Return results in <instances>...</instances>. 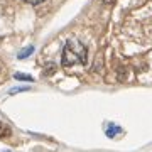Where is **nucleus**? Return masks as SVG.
<instances>
[{
	"instance_id": "obj_3",
	"label": "nucleus",
	"mask_w": 152,
	"mask_h": 152,
	"mask_svg": "<svg viewBox=\"0 0 152 152\" xmlns=\"http://www.w3.org/2000/svg\"><path fill=\"white\" fill-rule=\"evenodd\" d=\"M14 78H15V80H20V81H29V83H32V81H34L32 76L24 75V73H15V75H14Z\"/></svg>"
},
{
	"instance_id": "obj_8",
	"label": "nucleus",
	"mask_w": 152,
	"mask_h": 152,
	"mask_svg": "<svg viewBox=\"0 0 152 152\" xmlns=\"http://www.w3.org/2000/svg\"><path fill=\"white\" fill-rule=\"evenodd\" d=\"M105 5H112V4H115V0H102Z\"/></svg>"
},
{
	"instance_id": "obj_4",
	"label": "nucleus",
	"mask_w": 152,
	"mask_h": 152,
	"mask_svg": "<svg viewBox=\"0 0 152 152\" xmlns=\"http://www.w3.org/2000/svg\"><path fill=\"white\" fill-rule=\"evenodd\" d=\"M120 132H122L120 127H117V125H110L108 130H107V137H115V134H120Z\"/></svg>"
},
{
	"instance_id": "obj_7",
	"label": "nucleus",
	"mask_w": 152,
	"mask_h": 152,
	"mask_svg": "<svg viewBox=\"0 0 152 152\" xmlns=\"http://www.w3.org/2000/svg\"><path fill=\"white\" fill-rule=\"evenodd\" d=\"M24 2H27L31 5H39V4H42L44 0H24Z\"/></svg>"
},
{
	"instance_id": "obj_1",
	"label": "nucleus",
	"mask_w": 152,
	"mask_h": 152,
	"mask_svg": "<svg viewBox=\"0 0 152 152\" xmlns=\"http://www.w3.org/2000/svg\"><path fill=\"white\" fill-rule=\"evenodd\" d=\"M86 56H88V51H86V48H85V44L80 42L78 39H69V41L64 44V48H63L61 63H63L64 68L75 66L76 63L85 64V63H86Z\"/></svg>"
},
{
	"instance_id": "obj_2",
	"label": "nucleus",
	"mask_w": 152,
	"mask_h": 152,
	"mask_svg": "<svg viewBox=\"0 0 152 152\" xmlns=\"http://www.w3.org/2000/svg\"><path fill=\"white\" fill-rule=\"evenodd\" d=\"M32 53H34V48L32 46H29V48H26L24 51H20V53L17 54V58H19V59H26V58H29Z\"/></svg>"
},
{
	"instance_id": "obj_5",
	"label": "nucleus",
	"mask_w": 152,
	"mask_h": 152,
	"mask_svg": "<svg viewBox=\"0 0 152 152\" xmlns=\"http://www.w3.org/2000/svg\"><path fill=\"white\" fill-rule=\"evenodd\" d=\"M9 134H10V129H9L7 125L0 124V137H7Z\"/></svg>"
},
{
	"instance_id": "obj_6",
	"label": "nucleus",
	"mask_w": 152,
	"mask_h": 152,
	"mask_svg": "<svg viewBox=\"0 0 152 152\" xmlns=\"http://www.w3.org/2000/svg\"><path fill=\"white\" fill-rule=\"evenodd\" d=\"M31 88H27V86H19V88H14V90H10V95H15V93H20V91H29Z\"/></svg>"
}]
</instances>
